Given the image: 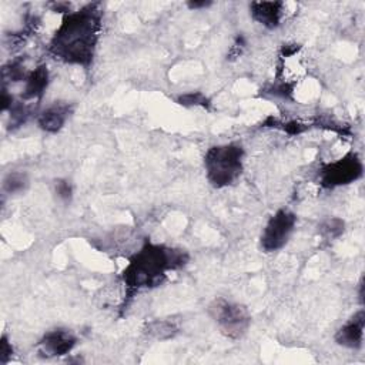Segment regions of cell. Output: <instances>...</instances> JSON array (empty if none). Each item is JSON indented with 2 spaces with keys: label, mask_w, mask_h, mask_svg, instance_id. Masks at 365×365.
<instances>
[{
  "label": "cell",
  "mask_w": 365,
  "mask_h": 365,
  "mask_svg": "<svg viewBox=\"0 0 365 365\" xmlns=\"http://www.w3.org/2000/svg\"><path fill=\"white\" fill-rule=\"evenodd\" d=\"M98 4H88L68 13L50 41V53L70 64L88 66L93 61L101 26Z\"/></svg>",
  "instance_id": "1"
},
{
  "label": "cell",
  "mask_w": 365,
  "mask_h": 365,
  "mask_svg": "<svg viewBox=\"0 0 365 365\" xmlns=\"http://www.w3.org/2000/svg\"><path fill=\"white\" fill-rule=\"evenodd\" d=\"M188 255L182 250L164 245L145 244L123 271L124 282L134 289L153 288L160 285L167 271L181 268L187 264Z\"/></svg>",
  "instance_id": "2"
},
{
  "label": "cell",
  "mask_w": 365,
  "mask_h": 365,
  "mask_svg": "<svg viewBox=\"0 0 365 365\" xmlns=\"http://www.w3.org/2000/svg\"><path fill=\"white\" fill-rule=\"evenodd\" d=\"M244 150L238 144H221L208 148L204 157V167L208 181L222 188L231 185L242 173Z\"/></svg>",
  "instance_id": "3"
},
{
  "label": "cell",
  "mask_w": 365,
  "mask_h": 365,
  "mask_svg": "<svg viewBox=\"0 0 365 365\" xmlns=\"http://www.w3.org/2000/svg\"><path fill=\"white\" fill-rule=\"evenodd\" d=\"M210 315L217 322L222 334L232 339L241 338L251 324V315L244 305L222 298L215 299L210 305Z\"/></svg>",
  "instance_id": "4"
},
{
  "label": "cell",
  "mask_w": 365,
  "mask_h": 365,
  "mask_svg": "<svg viewBox=\"0 0 365 365\" xmlns=\"http://www.w3.org/2000/svg\"><path fill=\"white\" fill-rule=\"evenodd\" d=\"M297 217L288 210H278L267 222L261 234V248L265 252H274L281 250L289 240Z\"/></svg>",
  "instance_id": "5"
},
{
  "label": "cell",
  "mask_w": 365,
  "mask_h": 365,
  "mask_svg": "<svg viewBox=\"0 0 365 365\" xmlns=\"http://www.w3.org/2000/svg\"><path fill=\"white\" fill-rule=\"evenodd\" d=\"M362 161L355 153H349L338 161L321 168V182L327 188L346 185L362 175Z\"/></svg>",
  "instance_id": "6"
},
{
  "label": "cell",
  "mask_w": 365,
  "mask_h": 365,
  "mask_svg": "<svg viewBox=\"0 0 365 365\" xmlns=\"http://www.w3.org/2000/svg\"><path fill=\"white\" fill-rule=\"evenodd\" d=\"M76 342L77 339L70 331L57 328L44 334L38 342V351L44 356H61L68 354Z\"/></svg>",
  "instance_id": "7"
},
{
  "label": "cell",
  "mask_w": 365,
  "mask_h": 365,
  "mask_svg": "<svg viewBox=\"0 0 365 365\" xmlns=\"http://www.w3.org/2000/svg\"><path fill=\"white\" fill-rule=\"evenodd\" d=\"M364 325H365V312L364 309L354 314L335 334L336 344L356 349L362 345V336H364Z\"/></svg>",
  "instance_id": "8"
},
{
  "label": "cell",
  "mask_w": 365,
  "mask_h": 365,
  "mask_svg": "<svg viewBox=\"0 0 365 365\" xmlns=\"http://www.w3.org/2000/svg\"><path fill=\"white\" fill-rule=\"evenodd\" d=\"M282 6L281 1H254L251 3L250 10L255 21L267 29H275L281 21Z\"/></svg>",
  "instance_id": "9"
},
{
  "label": "cell",
  "mask_w": 365,
  "mask_h": 365,
  "mask_svg": "<svg viewBox=\"0 0 365 365\" xmlns=\"http://www.w3.org/2000/svg\"><path fill=\"white\" fill-rule=\"evenodd\" d=\"M68 115H70V107L64 103H58V104L56 103L48 108H46L38 115L37 123L41 130L47 133H57L58 130H61Z\"/></svg>",
  "instance_id": "10"
},
{
  "label": "cell",
  "mask_w": 365,
  "mask_h": 365,
  "mask_svg": "<svg viewBox=\"0 0 365 365\" xmlns=\"http://www.w3.org/2000/svg\"><path fill=\"white\" fill-rule=\"evenodd\" d=\"M48 84V71L47 67L38 66L34 68L26 78V88L23 93L24 98H38L43 96L46 87Z\"/></svg>",
  "instance_id": "11"
},
{
  "label": "cell",
  "mask_w": 365,
  "mask_h": 365,
  "mask_svg": "<svg viewBox=\"0 0 365 365\" xmlns=\"http://www.w3.org/2000/svg\"><path fill=\"white\" fill-rule=\"evenodd\" d=\"M27 185H29L27 175L20 171L9 173L3 181V188L9 194H19V192L24 191L27 188Z\"/></svg>",
  "instance_id": "12"
},
{
  "label": "cell",
  "mask_w": 365,
  "mask_h": 365,
  "mask_svg": "<svg viewBox=\"0 0 365 365\" xmlns=\"http://www.w3.org/2000/svg\"><path fill=\"white\" fill-rule=\"evenodd\" d=\"M321 232L328 238H336L344 232V221L339 218H329L321 225Z\"/></svg>",
  "instance_id": "13"
},
{
  "label": "cell",
  "mask_w": 365,
  "mask_h": 365,
  "mask_svg": "<svg viewBox=\"0 0 365 365\" xmlns=\"http://www.w3.org/2000/svg\"><path fill=\"white\" fill-rule=\"evenodd\" d=\"M178 103L182 106H202V107H207L210 104L208 98L200 91H192V93L180 96Z\"/></svg>",
  "instance_id": "14"
},
{
  "label": "cell",
  "mask_w": 365,
  "mask_h": 365,
  "mask_svg": "<svg viewBox=\"0 0 365 365\" xmlns=\"http://www.w3.org/2000/svg\"><path fill=\"white\" fill-rule=\"evenodd\" d=\"M56 192L58 195V198H61L63 201H68L71 198V185L67 180H57L56 181Z\"/></svg>",
  "instance_id": "15"
},
{
  "label": "cell",
  "mask_w": 365,
  "mask_h": 365,
  "mask_svg": "<svg viewBox=\"0 0 365 365\" xmlns=\"http://www.w3.org/2000/svg\"><path fill=\"white\" fill-rule=\"evenodd\" d=\"M11 355V345L7 342V338H1V346H0V361L1 364H6L9 356Z\"/></svg>",
  "instance_id": "16"
},
{
  "label": "cell",
  "mask_w": 365,
  "mask_h": 365,
  "mask_svg": "<svg viewBox=\"0 0 365 365\" xmlns=\"http://www.w3.org/2000/svg\"><path fill=\"white\" fill-rule=\"evenodd\" d=\"M190 9H204V7H208L211 6V1H188L187 3Z\"/></svg>",
  "instance_id": "17"
}]
</instances>
